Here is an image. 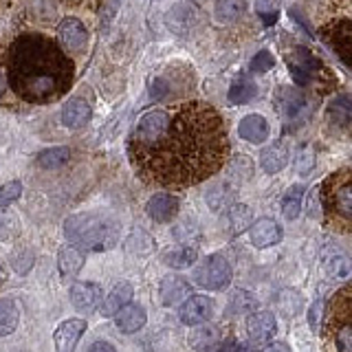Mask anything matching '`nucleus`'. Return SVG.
<instances>
[{
	"label": "nucleus",
	"mask_w": 352,
	"mask_h": 352,
	"mask_svg": "<svg viewBox=\"0 0 352 352\" xmlns=\"http://www.w3.org/2000/svg\"><path fill=\"white\" fill-rule=\"evenodd\" d=\"M286 64H289L293 80L300 86H308L315 80L324 75V66L311 51H306L304 47H295L291 53L286 55Z\"/></svg>",
	"instance_id": "obj_8"
},
{
	"label": "nucleus",
	"mask_w": 352,
	"mask_h": 352,
	"mask_svg": "<svg viewBox=\"0 0 352 352\" xmlns=\"http://www.w3.org/2000/svg\"><path fill=\"white\" fill-rule=\"evenodd\" d=\"M273 55L269 51H260L256 58L251 60V73H267L269 69H273Z\"/></svg>",
	"instance_id": "obj_38"
},
{
	"label": "nucleus",
	"mask_w": 352,
	"mask_h": 352,
	"mask_svg": "<svg viewBox=\"0 0 352 352\" xmlns=\"http://www.w3.org/2000/svg\"><path fill=\"white\" fill-rule=\"evenodd\" d=\"M322 185H317L313 187L311 192H308L306 196V203H304V209H306V214L308 218H322L324 216V207H322Z\"/></svg>",
	"instance_id": "obj_34"
},
{
	"label": "nucleus",
	"mask_w": 352,
	"mask_h": 352,
	"mask_svg": "<svg viewBox=\"0 0 352 352\" xmlns=\"http://www.w3.org/2000/svg\"><path fill=\"white\" fill-rule=\"evenodd\" d=\"M128 157L148 185L174 190L198 185L229 161L225 119L205 102L154 108L130 132Z\"/></svg>",
	"instance_id": "obj_1"
},
{
	"label": "nucleus",
	"mask_w": 352,
	"mask_h": 352,
	"mask_svg": "<svg viewBox=\"0 0 352 352\" xmlns=\"http://www.w3.org/2000/svg\"><path fill=\"white\" fill-rule=\"evenodd\" d=\"M236 192H238V185L231 181V176H229V179H220L209 185V190L205 192V201L212 212H223L225 207L234 205Z\"/></svg>",
	"instance_id": "obj_11"
},
{
	"label": "nucleus",
	"mask_w": 352,
	"mask_h": 352,
	"mask_svg": "<svg viewBox=\"0 0 352 352\" xmlns=\"http://www.w3.org/2000/svg\"><path fill=\"white\" fill-rule=\"evenodd\" d=\"M159 297L163 306H174L183 302L185 297H190V284H187V280L179 278V275H168V278L161 280Z\"/></svg>",
	"instance_id": "obj_18"
},
{
	"label": "nucleus",
	"mask_w": 352,
	"mask_h": 352,
	"mask_svg": "<svg viewBox=\"0 0 352 352\" xmlns=\"http://www.w3.org/2000/svg\"><path fill=\"white\" fill-rule=\"evenodd\" d=\"M84 260H86V256H84L82 247L73 245V242H71V245L62 247L60 256H58V267H60V273L64 275V278H75V275L82 271Z\"/></svg>",
	"instance_id": "obj_24"
},
{
	"label": "nucleus",
	"mask_w": 352,
	"mask_h": 352,
	"mask_svg": "<svg viewBox=\"0 0 352 352\" xmlns=\"http://www.w3.org/2000/svg\"><path fill=\"white\" fill-rule=\"evenodd\" d=\"M115 317H117L115 319L117 328L126 335H132V333H137V330H141L146 326V319H148L143 306H139V304H126Z\"/></svg>",
	"instance_id": "obj_22"
},
{
	"label": "nucleus",
	"mask_w": 352,
	"mask_h": 352,
	"mask_svg": "<svg viewBox=\"0 0 352 352\" xmlns=\"http://www.w3.org/2000/svg\"><path fill=\"white\" fill-rule=\"evenodd\" d=\"M58 38L71 53H80L88 44V31L77 18H64L58 25Z\"/></svg>",
	"instance_id": "obj_10"
},
{
	"label": "nucleus",
	"mask_w": 352,
	"mask_h": 352,
	"mask_svg": "<svg viewBox=\"0 0 352 352\" xmlns=\"http://www.w3.org/2000/svg\"><path fill=\"white\" fill-rule=\"evenodd\" d=\"M238 135L249 143H264L269 139V124L262 115H247L238 124Z\"/></svg>",
	"instance_id": "obj_23"
},
{
	"label": "nucleus",
	"mask_w": 352,
	"mask_h": 352,
	"mask_svg": "<svg viewBox=\"0 0 352 352\" xmlns=\"http://www.w3.org/2000/svg\"><path fill=\"white\" fill-rule=\"evenodd\" d=\"M214 315V302L207 295H192L183 302L179 317L185 326H203Z\"/></svg>",
	"instance_id": "obj_9"
},
{
	"label": "nucleus",
	"mask_w": 352,
	"mask_h": 352,
	"mask_svg": "<svg viewBox=\"0 0 352 352\" xmlns=\"http://www.w3.org/2000/svg\"><path fill=\"white\" fill-rule=\"evenodd\" d=\"M247 11V0H218L214 9V18L220 25H229L245 16Z\"/></svg>",
	"instance_id": "obj_26"
},
{
	"label": "nucleus",
	"mask_w": 352,
	"mask_h": 352,
	"mask_svg": "<svg viewBox=\"0 0 352 352\" xmlns=\"http://www.w3.org/2000/svg\"><path fill=\"white\" fill-rule=\"evenodd\" d=\"M18 322H20V311L16 302L9 300V297H3V300H0V337H7L14 333L18 328Z\"/></svg>",
	"instance_id": "obj_28"
},
{
	"label": "nucleus",
	"mask_w": 352,
	"mask_h": 352,
	"mask_svg": "<svg viewBox=\"0 0 352 352\" xmlns=\"http://www.w3.org/2000/svg\"><path fill=\"white\" fill-rule=\"evenodd\" d=\"M295 168L300 174H308L313 168V152L311 150H300V154H297V161H295Z\"/></svg>",
	"instance_id": "obj_40"
},
{
	"label": "nucleus",
	"mask_w": 352,
	"mask_h": 352,
	"mask_svg": "<svg viewBox=\"0 0 352 352\" xmlns=\"http://www.w3.org/2000/svg\"><path fill=\"white\" fill-rule=\"evenodd\" d=\"M0 69H3V58H0Z\"/></svg>",
	"instance_id": "obj_45"
},
{
	"label": "nucleus",
	"mask_w": 352,
	"mask_h": 352,
	"mask_svg": "<svg viewBox=\"0 0 352 352\" xmlns=\"http://www.w3.org/2000/svg\"><path fill=\"white\" fill-rule=\"evenodd\" d=\"M326 339L333 341L337 350L352 352V280L339 289L328 304Z\"/></svg>",
	"instance_id": "obj_6"
},
{
	"label": "nucleus",
	"mask_w": 352,
	"mask_h": 352,
	"mask_svg": "<svg viewBox=\"0 0 352 352\" xmlns=\"http://www.w3.org/2000/svg\"><path fill=\"white\" fill-rule=\"evenodd\" d=\"M330 115L335 117L337 124H346L348 119H352V99L350 97H339L330 106Z\"/></svg>",
	"instance_id": "obj_35"
},
{
	"label": "nucleus",
	"mask_w": 352,
	"mask_h": 352,
	"mask_svg": "<svg viewBox=\"0 0 352 352\" xmlns=\"http://www.w3.org/2000/svg\"><path fill=\"white\" fill-rule=\"evenodd\" d=\"M73 3H75V5H82V3H86V0H73Z\"/></svg>",
	"instance_id": "obj_44"
},
{
	"label": "nucleus",
	"mask_w": 352,
	"mask_h": 352,
	"mask_svg": "<svg viewBox=\"0 0 352 352\" xmlns=\"http://www.w3.org/2000/svg\"><path fill=\"white\" fill-rule=\"evenodd\" d=\"M88 350H115V346L108 344V341H95V344L88 348Z\"/></svg>",
	"instance_id": "obj_43"
},
{
	"label": "nucleus",
	"mask_w": 352,
	"mask_h": 352,
	"mask_svg": "<svg viewBox=\"0 0 352 352\" xmlns=\"http://www.w3.org/2000/svg\"><path fill=\"white\" fill-rule=\"evenodd\" d=\"M302 300H300V295H297L295 291H284L282 295H280V308H282V313L286 315V317H293V315H297L300 313V308H302V304H300Z\"/></svg>",
	"instance_id": "obj_37"
},
{
	"label": "nucleus",
	"mask_w": 352,
	"mask_h": 352,
	"mask_svg": "<svg viewBox=\"0 0 352 352\" xmlns=\"http://www.w3.org/2000/svg\"><path fill=\"white\" fill-rule=\"evenodd\" d=\"M71 302L80 313H93L102 304V289L95 282H77L71 289Z\"/></svg>",
	"instance_id": "obj_12"
},
{
	"label": "nucleus",
	"mask_w": 352,
	"mask_h": 352,
	"mask_svg": "<svg viewBox=\"0 0 352 352\" xmlns=\"http://www.w3.org/2000/svg\"><path fill=\"white\" fill-rule=\"evenodd\" d=\"M249 236H251V245L258 249H267L278 245L282 240V227L275 223L273 218H260L258 223H253L249 227Z\"/></svg>",
	"instance_id": "obj_13"
},
{
	"label": "nucleus",
	"mask_w": 352,
	"mask_h": 352,
	"mask_svg": "<svg viewBox=\"0 0 352 352\" xmlns=\"http://www.w3.org/2000/svg\"><path fill=\"white\" fill-rule=\"evenodd\" d=\"M324 273L328 280L333 282H350L352 280V258L344 251H333V253H326L324 256Z\"/></svg>",
	"instance_id": "obj_16"
},
{
	"label": "nucleus",
	"mask_w": 352,
	"mask_h": 352,
	"mask_svg": "<svg viewBox=\"0 0 352 352\" xmlns=\"http://www.w3.org/2000/svg\"><path fill=\"white\" fill-rule=\"evenodd\" d=\"M194 282L207 291H223L231 282V267L223 256H207L194 269Z\"/></svg>",
	"instance_id": "obj_7"
},
{
	"label": "nucleus",
	"mask_w": 352,
	"mask_h": 352,
	"mask_svg": "<svg viewBox=\"0 0 352 352\" xmlns=\"http://www.w3.org/2000/svg\"><path fill=\"white\" fill-rule=\"evenodd\" d=\"M256 95H258V86H256V82L251 80V77H247V75H240L238 80L231 84V88H229V102L231 104H236V106H240V104H247V102H251V99H256Z\"/></svg>",
	"instance_id": "obj_27"
},
{
	"label": "nucleus",
	"mask_w": 352,
	"mask_h": 352,
	"mask_svg": "<svg viewBox=\"0 0 352 352\" xmlns=\"http://www.w3.org/2000/svg\"><path fill=\"white\" fill-rule=\"evenodd\" d=\"M289 163V146L284 141H275L260 152V165L267 174H278Z\"/></svg>",
	"instance_id": "obj_19"
},
{
	"label": "nucleus",
	"mask_w": 352,
	"mask_h": 352,
	"mask_svg": "<svg viewBox=\"0 0 352 352\" xmlns=\"http://www.w3.org/2000/svg\"><path fill=\"white\" fill-rule=\"evenodd\" d=\"M86 330V322L84 319H66V322L55 330V346L58 350L69 352L77 346V341L84 335Z\"/></svg>",
	"instance_id": "obj_21"
},
{
	"label": "nucleus",
	"mask_w": 352,
	"mask_h": 352,
	"mask_svg": "<svg viewBox=\"0 0 352 352\" xmlns=\"http://www.w3.org/2000/svg\"><path fill=\"white\" fill-rule=\"evenodd\" d=\"M198 258V249L192 247V245H185V247H179V249H172L170 253H165V264L172 269H187L192 267Z\"/></svg>",
	"instance_id": "obj_31"
},
{
	"label": "nucleus",
	"mask_w": 352,
	"mask_h": 352,
	"mask_svg": "<svg viewBox=\"0 0 352 352\" xmlns=\"http://www.w3.org/2000/svg\"><path fill=\"white\" fill-rule=\"evenodd\" d=\"M181 209V201L179 196L174 194H157L152 196L148 205H146V212L152 220H157V223H170L172 218H176Z\"/></svg>",
	"instance_id": "obj_14"
},
{
	"label": "nucleus",
	"mask_w": 352,
	"mask_h": 352,
	"mask_svg": "<svg viewBox=\"0 0 352 352\" xmlns=\"http://www.w3.org/2000/svg\"><path fill=\"white\" fill-rule=\"evenodd\" d=\"M275 104H278L280 113L286 119H293L304 110L306 99H304V93L297 91L295 86H280L278 93H275Z\"/></svg>",
	"instance_id": "obj_17"
},
{
	"label": "nucleus",
	"mask_w": 352,
	"mask_h": 352,
	"mask_svg": "<svg viewBox=\"0 0 352 352\" xmlns=\"http://www.w3.org/2000/svg\"><path fill=\"white\" fill-rule=\"evenodd\" d=\"M322 319H324V300H315L311 311H308V324H311L315 333L322 330Z\"/></svg>",
	"instance_id": "obj_39"
},
{
	"label": "nucleus",
	"mask_w": 352,
	"mask_h": 352,
	"mask_svg": "<svg viewBox=\"0 0 352 352\" xmlns=\"http://www.w3.org/2000/svg\"><path fill=\"white\" fill-rule=\"evenodd\" d=\"M302 190L300 187H293V190H289V194L284 196V201H282V214L286 220H295L297 216H300L302 212V198L297 196Z\"/></svg>",
	"instance_id": "obj_33"
},
{
	"label": "nucleus",
	"mask_w": 352,
	"mask_h": 352,
	"mask_svg": "<svg viewBox=\"0 0 352 352\" xmlns=\"http://www.w3.org/2000/svg\"><path fill=\"white\" fill-rule=\"evenodd\" d=\"M256 9H258V14L264 18V22H267V25H273V20L269 18V11L278 16V5H275V0H258Z\"/></svg>",
	"instance_id": "obj_41"
},
{
	"label": "nucleus",
	"mask_w": 352,
	"mask_h": 352,
	"mask_svg": "<svg viewBox=\"0 0 352 352\" xmlns=\"http://www.w3.org/2000/svg\"><path fill=\"white\" fill-rule=\"evenodd\" d=\"M207 339H216V330L214 328H198L194 333L192 346L194 348H203V341H207Z\"/></svg>",
	"instance_id": "obj_42"
},
{
	"label": "nucleus",
	"mask_w": 352,
	"mask_h": 352,
	"mask_svg": "<svg viewBox=\"0 0 352 352\" xmlns=\"http://www.w3.org/2000/svg\"><path fill=\"white\" fill-rule=\"evenodd\" d=\"M319 33L341 60L352 66V0H324Z\"/></svg>",
	"instance_id": "obj_5"
},
{
	"label": "nucleus",
	"mask_w": 352,
	"mask_h": 352,
	"mask_svg": "<svg viewBox=\"0 0 352 352\" xmlns=\"http://www.w3.org/2000/svg\"><path fill=\"white\" fill-rule=\"evenodd\" d=\"M251 218H253V212L247 207V205H231L229 207V231L234 236L242 234V231H249L251 227Z\"/></svg>",
	"instance_id": "obj_30"
},
{
	"label": "nucleus",
	"mask_w": 352,
	"mask_h": 352,
	"mask_svg": "<svg viewBox=\"0 0 352 352\" xmlns=\"http://www.w3.org/2000/svg\"><path fill=\"white\" fill-rule=\"evenodd\" d=\"M130 300H132V286L128 282H119L102 302V315L106 317L117 315L126 304H130Z\"/></svg>",
	"instance_id": "obj_25"
},
{
	"label": "nucleus",
	"mask_w": 352,
	"mask_h": 352,
	"mask_svg": "<svg viewBox=\"0 0 352 352\" xmlns=\"http://www.w3.org/2000/svg\"><path fill=\"white\" fill-rule=\"evenodd\" d=\"M64 236L69 238V242L86 251H108L119 242L121 227L115 216L86 212L66 218Z\"/></svg>",
	"instance_id": "obj_3"
},
{
	"label": "nucleus",
	"mask_w": 352,
	"mask_h": 352,
	"mask_svg": "<svg viewBox=\"0 0 352 352\" xmlns=\"http://www.w3.org/2000/svg\"><path fill=\"white\" fill-rule=\"evenodd\" d=\"M258 306L256 295H251L247 291H234V295L229 297V304H227V315H242V313H249L251 308Z\"/></svg>",
	"instance_id": "obj_32"
},
{
	"label": "nucleus",
	"mask_w": 352,
	"mask_h": 352,
	"mask_svg": "<svg viewBox=\"0 0 352 352\" xmlns=\"http://www.w3.org/2000/svg\"><path fill=\"white\" fill-rule=\"evenodd\" d=\"M71 161V150L69 148H49V150H42L38 154L36 163L44 170H58L62 165H66Z\"/></svg>",
	"instance_id": "obj_29"
},
{
	"label": "nucleus",
	"mask_w": 352,
	"mask_h": 352,
	"mask_svg": "<svg viewBox=\"0 0 352 352\" xmlns=\"http://www.w3.org/2000/svg\"><path fill=\"white\" fill-rule=\"evenodd\" d=\"M324 223L339 231L352 234V170H337L322 185Z\"/></svg>",
	"instance_id": "obj_4"
},
{
	"label": "nucleus",
	"mask_w": 352,
	"mask_h": 352,
	"mask_svg": "<svg viewBox=\"0 0 352 352\" xmlns=\"http://www.w3.org/2000/svg\"><path fill=\"white\" fill-rule=\"evenodd\" d=\"M20 194H22L20 181H9L5 185H0V207H9L11 203H16Z\"/></svg>",
	"instance_id": "obj_36"
},
{
	"label": "nucleus",
	"mask_w": 352,
	"mask_h": 352,
	"mask_svg": "<svg viewBox=\"0 0 352 352\" xmlns=\"http://www.w3.org/2000/svg\"><path fill=\"white\" fill-rule=\"evenodd\" d=\"M91 115H93L91 104L82 97H73L71 102H66L62 108V124L66 128H82L84 124H88Z\"/></svg>",
	"instance_id": "obj_20"
},
{
	"label": "nucleus",
	"mask_w": 352,
	"mask_h": 352,
	"mask_svg": "<svg viewBox=\"0 0 352 352\" xmlns=\"http://www.w3.org/2000/svg\"><path fill=\"white\" fill-rule=\"evenodd\" d=\"M247 333L253 341H271L275 335H278V322H275V315L269 311L251 313L247 317Z\"/></svg>",
	"instance_id": "obj_15"
},
{
	"label": "nucleus",
	"mask_w": 352,
	"mask_h": 352,
	"mask_svg": "<svg viewBox=\"0 0 352 352\" xmlns=\"http://www.w3.org/2000/svg\"><path fill=\"white\" fill-rule=\"evenodd\" d=\"M73 60L44 33H22L7 53L9 86L29 104H51L73 84Z\"/></svg>",
	"instance_id": "obj_2"
}]
</instances>
